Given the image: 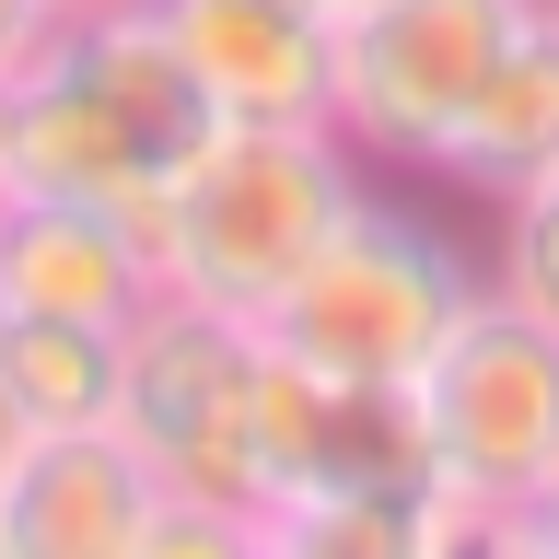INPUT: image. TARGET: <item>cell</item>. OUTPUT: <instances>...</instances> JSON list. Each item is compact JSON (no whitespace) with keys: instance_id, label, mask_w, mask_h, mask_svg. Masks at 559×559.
Masks as SVG:
<instances>
[{"instance_id":"6da1fadb","label":"cell","mask_w":559,"mask_h":559,"mask_svg":"<svg viewBox=\"0 0 559 559\" xmlns=\"http://www.w3.org/2000/svg\"><path fill=\"white\" fill-rule=\"evenodd\" d=\"M257 478L280 559H443L466 548L408 384L314 373L257 338Z\"/></svg>"},{"instance_id":"7a4b0ae2","label":"cell","mask_w":559,"mask_h":559,"mask_svg":"<svg viewBox=\"0 0 559 559\" xmlns=\"http://www.w3.org/2000/svg\"><path fill=\"white\" fill-rule=\"evenodd\" d=\"M222 129L199 94V70L164 47L152 0H117V12H70L47 24V47L24 59V117H12V187H47V199H105L140 210L175 187V164Z\"/></svg>"},{"instance_id":"3957f363","label":"cell","mask_w":559,"mask_h":559,"mask_svg":"<svg viewBox=\"0 0 559 559\" xmlns=\"http://www.w3.org/2000/svg\"><path fill=\"white\" fill-rule=\"evenodd\" d=\"M373 175L326 117L314 129H210L175 164V187L152 199V269H164L175 304H210L234 326H257L292 292V269L338 234V210Z\"/></svg>"},{"instance_id":"277c9868","label":"cell","mask_w":559,"mask_h":559,"mask_svg":"<svg viewBox=\"0 0 559 559\" xmlns=\"http://www.w3.org/2000/svg\"><path fill=\"white\" fill-rule=\"evenodd\" d=\"M105 431L152 466L175 513L222 524L234 548H269V478H257V326L210 304H152L129 314V349H117V408Z\"/></svg>"},{"instance_id":"5b68a950","label":"cell","mask_w":559,"mask_h":559,"mask_svg":"<svg viewBox=\"0 0 559 559\" xmlns=\"http://www.w3.org/2000/svg\"><path fill=\"white\" fill-rule=\"evenodd\" d=\"M408 396L466 548H501L559 478V326H536L524 304H501L478 280V304L443 326V349L408 373Z\"/></svg>"},{"instance_id":"8992f818","label":"cell","mask_w":559,"mask_h":559,"mask_svg":"<svg viewBox=\"0 0 559 559\" xmlns=\"http://www.w3.org/2000/svg\"><path fill=\"white\" fill-rule=\"evenodd\" d=\"M466 304H478V257H466L443 222H419V210H396V199L361 187V199L338 210V234L292 269V292L257 314V338L292 349V361H314V373L408 384Z\"/></svg>"},{"instance_id":"52a82bcc","label":"cell","mask_w":559,"mask_h":559,"mask_svg":"<svg viewBox=\"0 0 559 559\" xmlns=\"http://www.w3.org/2000/svg\"><path fill=\"white\" fill-rule=\"evenodd\" d=\"M536 0H338V94L326 129L361 164H443L454 117Z\"/></svg>"},{"instance_id":"ba28073f","label":"cell","mask_w":559,"mask_h":559,"mask_svg":"<svg viewBox=\"0 0 559 559\" xmlns=\"http://www.w3.org/2000/svg\"><path fill=\"white\" fill-rule=\"evenodd\" d=\"M222 129H314L338 94V12L314 0H152Z\"/></svg>"},{"instance_id":"9c48e42d","label":"cell","mask_w":559,"mask_h":559,"mask_svg":"<svg viewBox=\"0 0 559 559\" xmlns=\"http://www.w3.org/2000/svg\"><path fill=\"white\" fill-rule=\"evenodd\" d=\"M164 489L117 431H24L12 478H0V559H152L164 536Z\"/></svg>"},{"instance_id":"30bf717a","label":"cell","mask_w":559,"mask_h":559,"mask_svg":"<svg viewBox=\"0 0 559 559\" xmlns=\"http://www.w3.org/2000/svg\"><path fill=\"white\" fill-rule=\"evenodd\" d=\"M164 292L152 269V222L105 199H47V187H0V314H82V326H129Z\"/></svg>"},{"instance_id":"8fae6325","label":"cell","mask_w":559,"mask_h":559,"mask_svg":"<svg viewBox=\"0 0 559 559\" xmlns=\"http://www.w3.org/2000/svg\"><path fill=\"white\" fill-rule=\"evenodd\" d=\"M431 175H454L466 199H513V187L559 175V12L548 0H536V12L513 24V47L489 59L478 105L454 117V140H443Z\"/></svg>"},{"instance_id":"7c38bea8","label":"cell","mask_w":559,"mask_h":559,"mask_svg":"<svg viewBox=\"0 0 559 559\" xmlns=\"http://www.w3.org/2000/svg\"><path fill=\"white\" fill-rule=\"evenodd\" d=\"M117 349L129 326H82V314H0V396L24 431H94L117 408Z\"/></svg>"},{"instance_id":"4fadbf2b","label":"cell","mask_w":559,"mask_h":559,"mask_svg":"<svg viewBox=\"0 0 559 559\" xmlns=\"http://www.w3.org/2000/svg\"><path fill=\"white\" fill-rule=\"evenodd\" d=\"M501 210V234H489V292L501 304H524L536 326H559V175H536V187H513V199H489Z\"/></svg>"},{"instance_id":"5bb4252c","label":"cell","mask_w":559,"mask_h":559,"mask_svg":"<svg viewBox=\"0 0 559 559\" xmlns=\"http://www.w3.org/2000/svg\"><path fill=\"white\" fill-rule=\"evenodd\" d=\"M47 47V0H0V70H24Z\"/></svg>"},{"instance_id":"9a60e30c","label":"cell","mask_w":559,"mask_h":559,"mask_svg":"<svg viewBox=\"0 0 559 559\" xmlns=\"http://www.w3.org/2000/svg\"><path fill=\"white\" fill-rule=\"evenodd\" d=\"M501 548H536V559H559V478H548V501H536V513H524L513 536H501Z\"/></svg>"},{"instance_id":"2e32d148","label":"cell","mask_w":559,"mask_h":559,"mask_svg":"<svg viewBox=\"0 0 559 559\" xmlns=\"http://www.w3.org/2000/svg\"><path fill=\"white\" fill-rule=\"evenodd\" d=\"M12 117H24V70H0V187H12Z\"/></svg>"},{"instance_id":"e0dca14e","label":"cell","mask_w":559,"mask_h":559,"mask_svg":"<svg viewBox=\"0 0 559 559\" xmlns=\"http://www.w3.org/2000/svg\"><path fill=\"white\" fill-rule=\"evenodd\" d=\"M12 454H24V419H12V396H0V478H12Z\"/></svg>"},{"instance_id":"ac0fdd59","label":"cell","mask_w":559,"mask_h":559,"mask_svg":"<svg viewBox=\"0 0 559 559\" xmlns=\"http://www.w3.org/2000/svg\"><path fill=\"white\" fill-rule=\"evenodd\" d=\"M70 12H117V0H47V24H70Z\"/></svg>"},{"instance_id":"d6986e66","label":"cell","mask_w":559,"mask_h":559,"mask_svg":"<svg viewBox=\"0 0 559 559\" xmlns=\"http://www.w3.org/2000/svg\"><path fill=\"white\" fill-rule=\"evenodd\" d=\"M314 12H338V0H314Z\"/></svg>"},{"instance_id":"ffe728a7","label":"cell","mask_w":559,"mask_h":559,"mask_svg":"<svg viewBox=\"0 0 559 559\" xmlns=\"http://www.w3.org/2000/svg\"><path fill=\"white\" fill-rule=\"evenodd\" d=\"M548 12H559V0H548Z\"/></svg>"}]
</instances>
